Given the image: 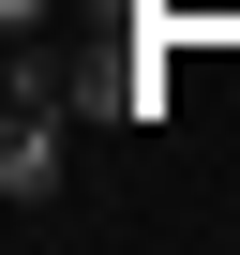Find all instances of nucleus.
<instances>
[{"label": "nucleus", "instance_id": "f257e3e1", "mask_svg": "<svg viewBox=\"0 0 240 255\" xmlns=\"http://www.w3.org/2000/svg\"><path fill=\"white\" fill-rule=\"evenodd\" d=\"M75 105H45V90H15V120H0V210H60V180H75V135H60Z\"/></svg>", "mask_w": 240, "mask_h": 255}, {"label": "nucleus", "instance_id": "f03ea898", "mask_svg": "<svg viewBox=\"0 0 240 255\" xmlns=\"http://www.w3.org/2000/svg\"><path fill=\"white\" fill-rule=\"evenodd\" d=\"M0 30H15V60H30V45L60 30V0H0Z\"/></svg>", "mask_w": 240, "mask_h": 255}]
</instances>
